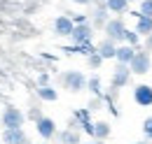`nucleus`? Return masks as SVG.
<instances>
[{"instance_id": "f257e3e1", "label": "nucleus", "mask_w": 152, "mask_h": 144, "mask_svg": "<svg viewBox=\"0 0 152 144\" xmlns=\"http://www.w3.org/2000/svg\"><path fill=\"white\" fill-rule=\"evenodd\" d=\"M61 84L68 93H80V91L87 89V77L80 70H68L61 74Z\"/></svg>"}, {"instance_id": "7c9ffc66", "label": "nucleus", "mask_w": 152, "mask_h": 144, "mask_svg": "<svg viewBox=\"0 0 152 144\" xmlns=\"http://www.w3.org/2000/svg\"><path fill=\"white\" fill-rule=\"evenodd\" d=\"M126 2H133V0H126Z\"/></svg>"}, {"instance_id": "1a4fd4ad", "label": "nucleus", "mask_w": 152, "mask_h": 144, "mask_svg": "<svg viewBox=\"0 0 152 144\" xmlns=\"http://www.w3.org/2000/svg\"><path fill=\"white\" fill-rule=\"evenodd\" d=\"M73 28H75V23H73L70 14H61V17L54 19V35H58V37H70Z\"/></svg>"}, {"instance_id": "f8f14e48", "label": "nucleus", "mask_w": 152, "mask_h": 144, "mask_svg": "<svg viewBox=\"0 0 152 144\" xmlns=\"http://www.w3.org/2000/svg\"><path fill=\"white\" fill-rule=\"evenodd\" d=\"M115 51H117V44H115L113 40H108V37L96 44V54L101 56L103 60H115Z\"/></svg>"}, {"instance_id": "2eb2a0df", "label": "nucleus", "mask_w": 152, "mask_h": 144, "mask_svg": "<svg viewBox=\"0 0 152 144\" xmlns=\"http://www.w3.org/2000/svg\"><path fill=\"white\" fill-rule=\"evenodd\" d=\"M91 137H94L96 142H101V140L110 137V123H108V121H96V123H94V132H91Z\"/></svg>"}, {"instance_id": "b1692460", "label": "nucleus", "mask_w": 152, "mask_h": 144, "mask_svg": "<svg viewBox=\"0 0 152 144\" xmlns=\"http://www.w3.org/2000/svg\"><path fill=\"white\" fill-rule=\"evenodd\" d=\"M70 19H73V23H87L89 14H75V17H70Z\"/></svg>"}, {"instance_id": "aec40b11", "label": "nucleus", "mask_w": 152, "mask_h": 144, "mask_svg": "<svg viewBox=\"0 0 152 144\" xmlns=\"http://www.w3.org/2000/svg\"><path fill=\"white\" fill-rule=\"evenodd\" d=\"M124 44H129L133 49H138V44H140V35L136 33V30H129L126 28V33H124Z\"/></svg>"}, {"instance_id": "0eeeda50", "label": "nucleus", "mask_w": 152, "mask_h": 144, "mask_svg": "<svg viewBox=\"0 0 152 144\" xmlns=\"http://www.w3.org/2000/svg\"><path fill=\"white\" fill-rule=\"evenodd\" d=\"M35 130H38V135L45 142H49V140L56 135V121L49 119V116H40L38 121H35Z\"/></svg>"}, {"instance_id": "a878e982", "label": "nucleus", "mask_w": 152, "mask_h": 144, "mask_svg": "<svg viewBox=\"0 0 152 144\" xmlns=\"http://www.w3.org/2000/svg\"><path fill=\"white\" fill-rule=\"evenodd\" d=\"M40 116H42V114H40V109H31V112H28V119H31V121H38Z\"/></svg>"}, {"instance_id": "f3484780", "label": "nucleus", "mask_w": 152, "mask_h": 144, "mask_svg": "<svg viewBox=\"0 0 152 144\" xmlns=\"http://www.w3.org/2000/svg\"><path fill=\"white\" fill-rule=\"evenodd\" d=\"M35 93H38L40 100H45V102H56V100H58V93H56L54 86H38Z\"/></svg>"}, {"instance_id": "6ab92c4d", "label": "nucleus", "mask_w": 152, "mask_h": 144, "mask_svg": "<svg viewBox=\"0 0 152 144\" xmlns=\"http://www.w3.org/2000/svg\"><path fill=\"white\" fill-rule=\"evenodd\" d=\"M87 89L91 91V95H96V98H103V86H101V79H98L96 74L87 79Z\"/></svg>"}, {"instance_id": "4be33fe9", "label": "nucleus", "mask_w": 152, "mask_h": 144, "mask_svg": "<svg viewBox=\"0 0 152 144\" xmlns=\"http://www.w3.org/2000/svg\"><path fill=\"white\" fill-rule=\"evenodd\" d=\"M87 63H89V68H91V70H98V68L103 65V58H101V56L94 51L91 56H87Z\"/></svg>"}, {"instance_id": "20e7f679", "label": "nucleus", "mask_w": 152, "mask_h": 144, "mask_svg": "<svg viewBox=\"0 0 152 144\" xmlns=\"http://www.w3.org/2000/svg\"><path fill=\"white\" fill-rule=\"evenodd\" d=\"M73 44H87V42H94V26L87 21V23H75L73 33H70Z\"/></svg>"}, {"instance_id": "ddd939ff", "label": "nucleus", "mask_w": 152, "mask_h": 144, "mask_svg": "<svg viewBox=\"0 0 152 144\" xmlns=\"http://www.w3.org/2000/svg\"><path fill=\"white\" fill-rule=\"evenodd\" d=\"M136 56V49L129 47V44H117V51H115V60L122 63V65H129Z\"/></svg>"}, {"instance_id": "bb28decb", "label": "nucleus", "mask_w": 152, "mask_h": 144, "mask_svg": "<svg viewBox=\"0 0 152 144\" xmlns=\"http://www.w3.org/2000/svg\"><path fill=\"white\" fill-rule=\"evenodd\" d=\"M145 51H152V35L145 37Z\"/></svg>"}, {"instance_id": "393cba45", "label": "nucleus", "mask_w": 152, "mask_h": 144, "mask_svg": "<svg viewBox=\"0 0 152 144\" xmlns=\"http://www.w3.org/2000/svg\"><path fill=\"white\" fill-rule=\"evenodd\" d=\"M38 86H49V74L47 72H42L38 77Z\"/></svg>"}, {"instance_id": "4468645a", "label": "nucleus", "mask_w": 152, "mask_h": 144, "mask_svg": "<svg viewBox=\"0 0 152 144\" xmlns=\"http://www.w3.org/2000/svg\"><path fill=\"white\" fill-rule=\"evenodd\" d=\"M133 17H136V33L140 37H148V35H152V19L150 17H140L138 12H133Z\"/></svg>"}, {"instance_id": "c85d7f7f", "label": "nucleus", "mask_w": 152, "mask_h": 144, "mask_svg": "<svg viewBox=\"0 0 152 144\" xmlns=\"http://www.w3.org/2000/svg\"><path fill=\"white\" fill-rule=\"evenodd\" d=\"M87 144H101V142H96V140H94V142H87Z\"/></svg>"}, {"instance_id": "9d476101", "label": "nucleus", "mask_w": 152, "mask_h": 144, "mask_svg": "<svg viewBox=\"0 0 152 144\" xmlns=\"http://www.w3.org/2000/svg\"><path fill=\"white\" fill-rule=\"evenodd\" d=\"M108 21H110V17H108L105 5H103V2H98L94 9H91V14H89V23L94 26V30H96V28H103Z\"/></svg>"}, {"instance_id": "dca6fc26", "label": "nucleus", "mask_w": 152, "mask_h": 144, "mask_svg": "<svg viewBox=\"0 0 152 144\" xmlns=\"http://www.w3.org/2000/svg\"><path fill=\"white\" fill-rule=\"evenodd\" d=\"M101 2H103L105 9L113 12V14H124V12L129 9V2H126V0H101Z\"/></svg>"}, {"instance_id": "2f4dec72", "label": "nucleus", "mask_w": 152, "mask_h": 144, "mask_svg": "<svg viewBox=\"0 0 152 144\" xmlns=\"http://www.w3.org/2000/svg\"><path fill=\"white\" fill-rule=\"evenodd\" d=\"M45 144H47V142H45Z\"/></svg>"}, {"instance_id": "9b49d317", "label": "nucleus", "mask_w": 152, "mask_h": 144, "mask_svg": "<svg viewBox=\"0 0 152 144\" xmlns=\"http://www.w3.org/2000/svg\"><path fill=\"white\" fill-rule=\"evenodd\" d=\"M2 144H31L23 128H5L2 132Z\"/></svg>"}, {"instance_id": "39448f33", "label": "nucleus", "mask_w": 152, "mask_h": 144, "mask_svg": "<svg viewBox=\"0 0 152 144\" xmlns=\"http://www.w3.org/2000/svg\"><path fill=\"white\" fill-rule=\"evenodd\" d=\"M129 81H131V70H129V65H122V63H117V65H115V70H113V79H110L113 91L124 89Z\"/></svg>"}, {"instance_id": "c756f323", "label": "nucleus", "mask_w": 152, "mask_h": 144, "mask_svg": "<svg viewBox=\"0 0 152 144\" xmlns=\"http://www.w3.org/2000/svg\"><path fill=\"white\" fill-rule=\"evenodd\" d=\"M136 144H148V142H136Z\"/></svg>"}, {"instance_id": "a211bd4d", "label": "nucleus", "mask_w": 152, "mask_h": 144, "mask_svg": "<svg viewBox=\"0 0 152 144\" xmlns=\"http://www.w3.org/2000/svg\"><path fill=\"white\" fill-rule=\"evenodd\" d=\"M58 140H61V144H82V142H80V132H77V128L63 130V132L58 135Z\"/></svg>"}, {"instance_id": "cd10ccee", "label": "nucleus", "mask_w": 152, "mask_h": 144, "mask_svg": "<svg viewBox=\"0 0 152 144\" xmlns=\"http://www.w3.org/2000/svg\"><path fill=\"white\" fill-rule=\"evenodd\" d=\"M73 2H75V5H82V7H87V5H91L94 0H73Z\"/></svg>"}, {"instance_id": "5701e85b", "label": "nucleus", "mask_w": 152, "mask_h": 144, "mask_svg": "<svg viewBox=\"0 0 152 144\" xmlns=\"http://www.w3.org/2000/svg\"><path fill=\"white\" fill-rule=\"evenodd\" d=\"M143 132H145L148 140H152V116H148V119L143 121Z\"/></svg>"}, {"instance_id": "6e6552de", "label": "nucleus", "mask_w": 152, "mask_h": 144, "mask_svg": "<svg viewBox=\"0 0 152 144\" xmlns=\"http://www.w3.org/2000/svg\"><path fill=\"white\" fill-rule=\"evenodd\" d=\"M133 102L138 107H152V86L150 84L133 86Z\"/></svg>"}, {"instance_id": "f03ea898", "label": "nucleus", "mask_w": 152, "mask_h": 144, "mask_svg": "<svg viewBox=\"0 0 152 144\" xmlns=\"http://www.w3.org/2000/svg\"><path fill=\"white\" fill-rule=\"evenodd\" d=\"M103 33L108 40H113L115 44H124V33H126V23L122 21L119 17L110 19L105 26H103Z\"/></svg>"}, {"instance_id": "423d86ee", "label": "nucleus", "mask_w": 152, "mask_h": 144, "mask_svg": "<svg viewBox=\"0 0 152 144\" xmlns=\"http://www.w3.org/2000/svg\"><path fill=\"white\" fill-rule=\"evenodd\" d=\"M23 121H26V114L17 107H5L2 112V126L5 128H23Z\"/></svg>"}, {"instance_id": "7ed1b4c3", "label": "nucleus", "mask_w": 152, "mask_h": 144, "mask_svg": "<svg viewBox=\"0 0 152 144\" xmlns=\"http://www.w3.org/2000/svg\"><path fill=\"white\" fill-rule=\"evenodd\" d=\"M129 70H131V74H148V72L152 70L150 51H145V49H136V56H133V60L129 63Z\"/></svg>"}, {"instance_id": "412c9836", "label": "nucleus", "mask_w": 152, "mask_h": 144, "mask_svg": "<svg viewBox=\"0 0 152 144\" xmlns=\"http://www.w3.org/2000/svg\"><path fill=\"white\" fill-rule=\"evenodd\" d=\"M138 14L152 19V0H140V5H138Z\"/></svg>"}]
</instances>
